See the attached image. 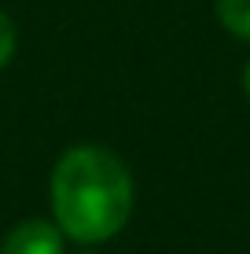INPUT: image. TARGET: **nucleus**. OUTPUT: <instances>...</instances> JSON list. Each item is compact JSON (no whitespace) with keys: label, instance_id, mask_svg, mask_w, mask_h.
Listing matches in <instances>:
<instances>
[{"label":"nucleus","instance_id":"obj_1","mask_svg":"<svg viewBox=\"0 0 250 254\" xmlns=\"http://www.w3.org/2000/svg\"><path fill=\"white\" fill-rule=\"evenodd\" d=\"M55 221L77 243L110 240L125 229L133 210V181L122 159L103 147H74L55 166L51 177Z\"/></svg>","mask_w":250,"mask_h":254},{"label":"nucleus","instance_id":"obj_2","mask_svg":"<svg viewBox=\"0 0 250 254\" xmlns=\"http://www.w3.org/2000/svg\"><path fill=\"white\" fill-rule=\"evenodd\" d=\"M63 251V236L48 221H22L7 232L0 254H59Z\"/></svg>","mask_w":250,"mask_h":254},{"label":"nucleus","instance_id":"obj_3","mask_svg":"<svg viewBox=\"0 0 250 254\" xmlns=\"http://www.w3.org/2000/svg\"><path fill=\"white\" fill-rule=\"evenodd\" d=\"M217 15L236 37L250 41V0H217Z\"/></svg>","mask_w":250,"mask_h":254},{"label":"nucleus","instance_id":"obj_4","mask_svg":"<svg viewBox=\"0 0 250 254\" xmlns=\"http://www.w3.org/2000/svg\"><path fill=\"white\" fill-rule=\"evenodd\" d=\"M11 52H15V30H11V22H7V15L0 11V66L11 59Z\"/></svg>","mask_w":250,"mask_h":254},{"label":"nucleus","instance_id":"obj_5","mask_svg":"<svg viewBox=\"0 0 250 254\" xmlns=\"http://www.w3.org/2000/svg\"><path fill=\"white\" fill-rule=\"evenodd\" d=\"M247 92H250V66H247Z\"/></svg>","mask_w":250,"mask_h":254}]
</instances>
